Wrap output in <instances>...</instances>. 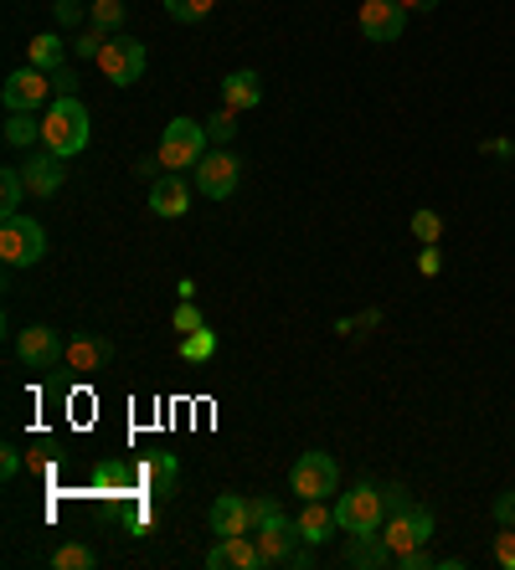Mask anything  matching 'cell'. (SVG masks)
I'll return each instance as SVG.
<instances>
[{"instance_id": "cell-9", "label": "cell", "mask_w": 515, "mask_h": 570, "mask_svg": "<svg viewBox=\"0 0 515 570\" xmlns=\"http://www.w3.org/2000/svg\"><path fill=\"white\" fill-rule=\"evenodd\" d=\"M238 175L242 165L232 150H206V160L196 165V190H202L206 201H227L238 190Z\"/></svg>"}, {"instance_id": "cell-11", "label": "cell", "mask_w": 515, "mask_h": 570, "mask_svg": "<svg viewBox=\"0 0 515 570\" xmlns=\"http://www.w3.org/2000/svg\"><path fill=\"white\" fill-rule=\"evenodd\" d=\"M253 535H258V555H263V570H268V566H289V555L299 550V545H294V539H299V520H289L284 509H278L274 520L258 524Z\"/></svg>"}, {"instance_id": "cell-6", "label": "cell", "mask_w": 515, "mask_h": 570, "mask_svg": "<svg viewBox=\"0 0 515 570\" xmlns=\"http://www.w3.org/2000/svg\"><path fill=\"white\" fill-rule=\"evenodd\" d=\"M52 98H57V93H52V72L32 68V62H26L21 72H11V78H5V88H0L5 114H36V108H47Z\"/></svg>"}, {"instance_id": "cell-22", "label": "cell", "mask_w": 515, "mask_h": 570, "mask_svg": "<svg viewBox=\"0 0 515 570\" xmlns=\"http://www.w3.org/2000/svg\"><path fill=\"white\" fill-rule=\"evenodd\" d=\"M93 488L99 493H139V473L124 468V463H99L93 468Z\"/></svg>"}, {"instance_id": "cell-3", "label": "cell", "mask_w": 515, "mask_h": 570, "mask_svg": "<svg viewBox=\"0 0 515 570\" xmlns=\"http://www.w3.org/2000/svg\"><path fill=\"white\" fill-rule=\"evenodd\" d=\"M0 257L5 268H36L47 257V232L32 217H5L0 221Z\"/></svg>"}, {"instance_id": "cell-7", "label": "cell", "mask_w": 515, "mask_h": 570, "mask_svg": "<svg viewBox=\"0 0 515 570\" xmlns=\"http://www.w3.org/2000/svg\"><path fill=\"white\" fill-rule=\"evenodd\" d=\"M145 62H150L145 42H129V36H108V42H103V51H99V72H103V78H108L114 88L139 83Z\"/></svg>"}, {"instance_id": "cell-18", "label": "cell", "mask_w": 515, "mask_h": 570, "mask_svg": "<svg viewBox=\"0 0 515 570\" xmlns=\"http://www.w3.org/2000/svg\"><path fill=\"white\" fill-rule=\"evenodd\" d=\"M341 530V520H335V503H325V499H309L305 503V514H299V545H325L330 535Z\"/></svg>"}, {"instance_id": "cell-36", "label": "cell", "mask_w": 515, "mask_h": 570, "mask_svg": "<svg viewBox=\"0 0 515 570\" xmlns=\"http://www.w3.org/2000/svg\"><path fill=\"white\" fill-rule=\"evenodd\" d=\"M175 329H181V335H196V329H206V319H202V309H196V299L191 303H175Z\"/></svg>"}, {"instance_id": "cell-42", "label": "cell", "mask_w": 515, "mask_h": 570, "mask_svg": "<svg viewBox=\"0 0 515 570\" xmlns=\"http://www.w3.org/2000/svg\"><path fill=\"white\" fill-rule=\"evenodd\" d=\"M248 499H253V530H258L263 520H274V514H278V503L268 499V493H248Z\"/></svg>"}, {"instance_id": "cell-38", "label": "cell", "mask_w": 515, "mask_h": 570, "mask_svg": "<svg viewBox=\"0 0 515 570\" xmlns=\"http://www.w3.org/2000/svg\"><path fill=\"white\" fill-rule=\"evenodd\" d=\"M52 93H57V98H78V72H72L68 62L52 72Z\"/></svg>"}, {"instance_id": "cell-21", "label": "cell", "mask_w": 515, "mask_h": 570, "mask_svg": "<svg viewBox=\"0 0 515 570\" xmlns=\"http://www.w3.org/2000/svg\"><path fill=\"white\" fill-rule=\"evenodd\" d=\"M26 62H32V68H42V72H57L62 62H68V42H62L57 32L32 36V42H26Z\"/></svg>"}, {"instance_id": "cell-45", "label": "cell", "mask_w": 515, "mask_h": 570, "mask_svg": "<svg viewBox=\"0 0 515 570\" xmlns=\"http://www.w3.org/2000/svg\"><path fill=\"white\" fill-rule=\"evenodd\" d=\"M484 150H490V154H500V160H511V139H490V144H484Z\"/></svg>"}, {"instance_id": "cell-26", "label": "cell", "mask_w": 515, "mask_h": 570, "mask_svg": "<svg viewBox=\"0 0 515 570\" xmlns=\"http://www.w3.org/2000/svg\"><path fill=\"white\" fill-rule=\"evenodd\" d=\"M211 354H217V335H211V329L181 335V360H186V365H202V360H211Z\"/></svg>"}, {"instance_id": "cell-2", "label": "cell", "mask_w": 515, "mask_h": 570, "mask_svg": "<svg viewBox=\"0 0 515 570\" xmlns=\"http://www.w3.org/2000/svg\"><path fill=\"white\" fill-rule=\"evenodd\" d=\"M206 144H211V139H206V124H196V118L181 114V118H171V124H165V135H160V150H154V160L181 175V170H196V165H202V160H206Z\"/></svg>"}, {"instance_id": "cell-34", "label": "cell", "mask_w": 515, "mask_h": 570, "mask_svg": "<svg viewBox=\"0 0 515 570\" xmlns=\"http://www.w3.org/2000/svg\"><path fill=\"white\" fill-rule=\"evenodd\" d=\"M495 566L500 570H515V524H500V535H495Z\"/></svg>"}, {"instance_id": "cell-43", "label": "cell", "mask_w": 515, "mask_h": 570, "mask_svg": "<svg viewBox=\"0 0 515 570\" xmlns=\"http://www.w3.org/2000/svg\"><path fill=\"white\" fill-rule=\"evenodd\" d=\"M21 473V453L16 447H0V478H16Z\"/></svg>"}, {"instance_id": "cell-14", "label": "cell", "mask_w": 515, "mask_h": 570, "mask_svg": "<svg viewBox=\"0 0 515 570\" xmlns=\"http://www.w3.org/2000/svg\"><path fill=\"white\" fill-rule=\"evenodd\" d=\"M206 570H263V555H258L253 535H227L206 550Z\"/></svg>"}, {"instance_id": "cell-33", "label": "cell", "mask_w": 515, "mask_h": 570, "mask_svg": "<svg viewBox=\"0 0 515 570\" xmlns=\"http://www.w3.org/2000/svg\"><path fill=\"white\" fill-rule=\"evenodd\" d=\"M381 509H387V520H392V514H408L412 509V493L402 484H381Z\"/></svg>"}, {"instance_id": "cell-8", "label": "cell", "mask_w": 515, "mask_h": 570, "mask_svg": "<svg viewBox=\"0 0 515 570\" xmlns=\"http://www.w3.org/2000/svg\"><path fill=\"white\" fill-rule=\"evenodd\" d=\"M381 539L392 545V555L423 550V545L433 539V509H423V503H412L408 514H392V520L381 524Z\"/></svg>"}, {"instance_id": "cell-1", "label": "cell", "mask_w": 515, "mask_h": 570, "mask_svg": "<svg viewBox=\"0 0 515 570\" xmlns=\"http://www.w3.org/2000/svg\"><path fill=\"white\" fill-rule=\"evenodd\" d=\"M88 139H93V124H88L83 103L78 98H52L47 114H42V150L72 160V154L88 150Z\"/></svg>"}, {"instance_id": "cell-32", "label": "cell", "mask_w": 515, "mask_h": 570, "mask_svg": "<svg viewBox=\"0 0 515 570\" xmlns=\"http://www.w3.org/2000/svg\"><path fill=\"white\" fill-rule=\"evenodd\" d=\"M377 324H381V309H360L351 319H335V335H371Z\"/></svg>"}, {"instance_id": "cell-16", "label": "cell", "mask_w": 515, "mask_h": 570, "mask_svg": "<svg viewBox=\"0 0 515 570\" xmlns=\"http://www.w3.org/2000/svg\"><path fill=\"white\" fill-rule=\"evenodd\" d=\"M139 473V493H150V499H171L175 493V478H181V463L171 453H150L145 463H135Z\"/></svg>"}, {"instance_id": "cell-5", "label": "cell", "mask_w": 515, "mask_h": 570, "mask_svg": "<svg viewBox=\"0 0 515 570\" xmlns=\"http://www.w3.org/2000/svg\"><path fill=\"white\" fill-rule=\"evenodd\" d=\"M341 488V468H335V457L330 453H299V463L289 468V493L299 499H330Z\"/></svg>"}, {"instance_id": "cell-12", "label": "cell", "mask_w": 515, "mask_h": 570, "mask_svg": "<svg viewBox=\"0 0 515 570\" xmlns=\"http://www.w3.org/2000/svg\"><path fill=\"white\" fill-rule=\"evenodd\" d=\"M408 26L402 0H360V36L366 42H397Z\"/></svg>"}, {"instance_id": "cell-27", "label": "cell", "mask_w": 515, "mask_h": 570, "mask_svg": "<svg viewBox=\"0 0 515 570\" xmlns=\"http://www.w3.org/2000/svg\"><path fill=\"white\" fill-rule=\"evenodd\" d=\"M88 21H93L99 32L119 36V26H124V0H93V11H88Z\"/></svg>"}, {"instance_id": "cell-39", "label": "cell", "mask_w": 515, "mask_h": 570, "mask_svg": "<svg viewBox=\"0 0 515 570\" xmlns=\"http://www.w3.org/2000/svg\"><path fill=\"white\" fill-rule=\"evenodd\" d=\"M490 514H495V524H515V488L495 493V503H490Z\"/></svg>"}, {"instance_id": "cell-35", "label": "cell", "mask_w": 515, "mask_h": 570, "mask_svg": "<svg viewBox=\"0 0 515 570\" xmlns=\"http://www.w3.org/2000/svg\"><path fill=\"white\" fill-rule=\"evenodd\" d=\"M103 42H108V32H99V26H88V32L72 36V51H78V57H93V62H99Z\"/></svg>"}, {"instance_id": "cell-20", "label": "cell", "mask_w": 515, "mask_h": 570, "mask_svg": "<svg viewBox=\"0 0 515 570\" xmlns=\"http://www.w3.org/2000/svg\"><path fill=\"white\" fill-rule=\"evenodd\" d=\"M222 98H227V108H258V103H263V78H258V72H227L222 78Z\"/></svg>"}, {"instance_id": "cell-25", "label": "cell", "mask_w": 515, "mask_h": 570, "mask_svg": "<svg viewBox=\"0 0 515 570\" xmlns=\"http://www.w3.org/2000/svg\"><path fill=\"white\" fill-rule=\"evenodd\" d=\"M26 190H32V185H26V175H21L16 165L0 170V211H5V217H21V201H26Z\"/></svg>"}, {"instance_id": "cell-24", "label": "cell", "mask_w": 515, "mask_h": 570, "mask_svg": "<svg viewBox=\"0 0 515 570\" xmlns=\"http://www.w3.org/2000/svg\"><path fill=\"white\" fill-rule=\"evenodd\" d=\"M5 144H11V150H32V144H42V118L36 114H11L5 118Z\"/></svg>"}, {"instance_id": "cell-29", "label": "cell", "mask_w": 515, "mask_h": 570, "mask_svg": "<svg viewBox=\"0 0 515 570\" xmlns=\"http://www.w3.org/2000/svg\"><path fill=\"white\" fill-rule=\"evenodd\" d=\"M52 566L57 570H93L99 566V555L88 550V545H62V550L52 555Z\"/></svg>"}, {"instance_id": "cell-40", "label": "cell", "mask_w": 515, "mask_h": 570, "mask_svg": "<svg viewBox=\"0 0 515 570\" xmlns=\"http://www.w3.org/2000/svg\"><path fill=\"white\" fill-rule=\"evenodd\" d=\"M392 566H402V570H428V566H438V560H433V555H428V545H423V550L392 555Z\"/></svg>"}, {"instance_id": "cell-46", "label": "cell", "mask_w": 515, "mask_h": 570, "mask_svg": "<svg viewBox=\"0 0 515 570\" xmlns=\"http://www.w3.org/2000/svg\"><path fill=\"white\" fill-rule=\"evenodd\" d=\"M175 299L191 303V299H196V283H191V278H181V283H175Z\"/></svg>"}, {"instance_id": "cell-13", "label": "cell", "mask_w": 515, "mask_h": 570, "mask_svg": "<svg viewBox=\"0 0 515 570\" xmlns=\"http://www.w3.org/2000/svg\"><path fill=\"white\" fill-rule=\"evenodd\" d=\"M206 524H211V535L217 539L253 535V499H248V493H222V499L206 509Z\"/></svg>"}, {"instance_id": "cell-15", "label": "cell", "mask_w": 515, "mask_h": 570, "mask_svg": "<svg viewBox=\"0 0 515 570\" xmlns=\"http://www.w3.org/2000/svg\"><path fill=\"white\" fill-rule=\"evenodd\" d=\"M21 175H26V185H32V196H42V201H52L57 190H62V181H68V165H62V154H32L26 165H21Z\"/></svg>"}, {"instance_id": "cell-30", "label": "cell", "mask_w": 515, "mask_h": 570, "mask_svg": "<svg viewBox=\"0 0 515 570\" xmlns=\"http://www.w3.org/2000/svg\"><path fill=\"white\" fill-rule=\"evenodd\" d=\"M232 135H238V108H222V114L206 118V139H211L217 150H222V144H227Z\"/></svg>"}, {"instance_id": "cell-41", "label": "cell", "mask_w": 515, "mask_h": 570, "mask_svg": "<svg viewBox=\"0 0 515 570\" xmlns=\"http://www.w3.org/2000/svg\"><path fill=\"white\" fill-rule=\"evenodd\" d=\"M417 272H423V278H438V272H444V252L423 247V252H417Z\"/></svg>"}, {"instance_id": "cell-47", "label": "cell", "mask_w": 515, "mask_h": 570, "mask_svg": "<svg viewBox=\"0 0 515 570\" xmlns=\"http://www.w3.org/2000/svg\"><path fill=\"white\" fill-rule=\"evenodd\" d=\"M438 0H402V11H433Z\"/></svg>"}, {"instance_id": "cell-31", "label": "cell", "mask_w": 515, "mask_h": 570, "mask_svg": "<svg viewBox=\"0 0 515 570\" xmlns=\"http://www.w3.org/2000/svg\"><path fill=\"white\" fill-rule=\"evenodd\" d=\"M165 11H171L175 21H206L211 16V11H217V0H165Z\"/></svg>"}, {"instance_id": "cell-19", "label": "cell", "mask_w": 515, "mask_h": 570, "mask_svg": "<svg viewBox=\"0 0 515 570\" xmlns=\"http://www.w3.org/2000/svg\"><path fill=\"white\" fill-rule=\"evenodd\" d=\"M341 560L345 566H360V570H381V566H392V545L381 539V530H371V535H351Z\"/></svg>"}, {"instance_id": "cell-4", "label": "cell", "mask_w": 515, "mask_h": 570, "mask_svg": "<svg viewBox=\"0 0 515 570\" xmlns=\"http://www.w3.org/2000/svg\"><path fill=\"white\" fill-rule=\"evenodd\" d=\"M335 520H341L345 535H371L387 524V509H381V488L377 484H356L351 493L335 499Z\"/></svg>"}, {"instance_id": "cell-28", "label": "cell", "mask_w": 515, "mask_h": 570, "mask_svg": "<svg viewBox=\"0 0 515 570\" xmlns=\"http://www.w3.org/2000/svg\"><path fill=\"white\" fill-rule=\"evenodd\" d=\"M412 236H417L423 247H438V242H444V217H438V211H412Z\"/></svg>"}, {"instance_id": "cell-44", "label": "cell", "mask_w": 515, "mask_h": 570, "mask_svg": "<svg viewBox=\"0 0 515 570\" xmlns=\"http://www.w3.org/2000/svg\"><path fill=\"white\" fill-rule=\"evenodd\" d=\"M289 566H294V570H309V566H314V545H305V550H294V555H289Z\"/></svg>"}, {"instance_id": "cell-10", "label": "cell", "mask_w": 515, "mask_h": 570, "mask_svg": "<svg viewBox=\"0 0 515 570\" xmlns=\"http://www.w3.org/2000/svg\"><path fill=\"white\" fill-rule=\"evenodd\" d=\"M16 354L26 370H52L57 360H68V345L57 339V329L52 324H26L16 335Z\"/></svg>"}, {"instance_id": "cell-37", "label": "cell", "mask_w": 515, "mask_h": 570, "mask_svg": "<svg viewBox=\"0 0 515 570\" xmlns=\"http://www.w3.org/2000/svg\"><path fill=\"white\" fill-rule=\"evenodd\" d=\"M88 11H93V5H83V0H57V5H52V16H57V26H83Z\"/></svg>"}, {"instance_id": "cell-17", "label": "cell", "mask_w": 515, "mask_h": 570, "mask_svg": "<svg viewBox=\"0 0 515 570\" xmlns=\"http://www.w3.org/2000/svg\"><path fill=\"white\" fill-rule=\"evenodd\" d=\"M150 211L154 217H165V221H175V217H186L191 211V185L181 181L175 170H165V175L150 185Z\"/></svg>"}, {"instance_id": "cell-23", "label": "cell", "mask_w": 515, "mask_h": 570, "mask_svg": "<svg viewBox=\"0 0 515 570\" xmlns=\"http://www.w3.org/2000/svg\"><path fill=\"white\" fill-rule=\"evenodd\" d=\"M68 365L72 370H103L108 365V345H103L99 335H78L68 345Z\"/></svg>"}]
</instances>
